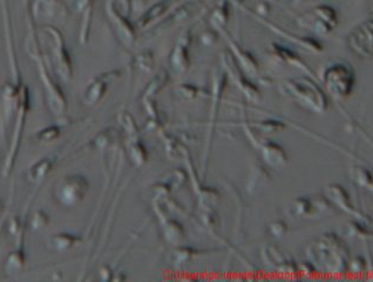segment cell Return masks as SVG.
<instances>
[{"instance_id": "6da1fadb", "label": "cell", "mask_w": 373, "mask_h": 282, "mask_svg": "<svg viewBox=\"0 0 373 282\" xmlns=\"http://www.w3.org/2000/svg\"><path fill=\"white\" fill-rule=\"evenodd\" d=\"M25 50L29 59L36 64L40 80L44 86L45 98L48 108L58 120L64 121L67 113V99L62 86L51 76L48 60L45 58L44 52L40 45L38 31L33 26H27Z\"/></svg>"}, {"instance_id": "7a4b0ae2", "label": "cell", "mask_w": 373, "mask_h": 282, "mask_svg": "<svg viewBox=\"0 0 373 282\" xmlns=\"http://www.w3.org/2000/svg\"><path fill=\"white\" fill-rule=\"evenodd\" d=\"M308 262L316 273L341 275L348 272V247L336 234H324L307 247Z\"/></svg>"}, {"instance_id": "3957f363", "label": "cell", "mask_w": 373, "mask_h": 282, "mask_svg": "<svg viewBox=\"0 0 373 282\" xmlns=\"http://www.w3.org/2000/svg\"><path fill=\"white\" fill-rule=\"evenodd\" d=\"M36 31L48 64L51 62L55 74L64 83H69L72 80L74 67H73L72 55L69 53L62 31L50 24L40 25Z\"/></svg>"}, {"instance_id": "277c9868", "label": "cell", "mask_w": 373, "mask_h": 282, "mask_svg": "<svg viewBox=\"0 0 373 282\" xmlns=\"http://www.w3.org/2000/svg\"><path fill=\"white\" fill-rule=\"evenodd\" d=\"M282 91L300 105L315 113H325L329 108L326 92L311 78L300 77L286 79L281 84Z\"/></svg>"}, {"instance_id": "5b68a950", "label": "cell", "mask_w": 373, "mask_h": 282, "mask_svg": "<svg viewBox=\"0 0 373 282\" xmlns=\"http://www.w3.org/2000/svg\"><path fill=\"white\" fill-rule=\"evenodd\" d=\"M132 0H106V15L123 46L131 48L138 38L136 25L129 19Z\"/></svg>"}, {"instance_id": "8992f818", "label": "cell", "mask_w": 373, "mask_h": 282, "mask_svg": "<svg viewBox=\"0 0 373 282\" xmlns=\"http://www.w3.org/2000/svg\"><path fill=\"white\" fill-rule=\"evenodd\" d=\"M322 83L325 91L332 98L346 99L355 88V71L348 62H334L323 71Z\"/></svg>"}, {"instance_id": "52a82bcc", "label": "cell", "mask_w": 373, "mask_h": 282, "mask_svg": "<svg viewBox=\"0 0 373 282\" xmlns=\"http://www.w3.org/2000/svg\"><path fill=\"white\" fill-rule=\"evenodd\" d=\"M90 186V181L83 174H67L55 186V197L64 207H74L86 198Z\"/></svg>"}, {"instance_id": "ba28073f", "label": "cell", "mask_w": 373, "mask_h": 282, "mask_svg": "<svg viewBox=\"0 0 373 282\" xmlns=\"http://www.w3.org/2000/svg\"><path fill=\"white\" fill-rule=\"evenodd\" d=\"M298 22L312 32L324 36L334 31L338 24L337 12L328 5H319L302 15Z\"/></svg>"}, {"instance_id": "9c48e42d", "label": "cell", "mask_w": 373, "mask_h": 282, "mask_svg": "<svg viewBox=\"0 0 373 282\" xmlns=\"http://www.w3.org/2000/svg\"><path fill=\"white\" fill-rule=\"evenodd\" d=\"M29 15L33 22L40 25H52V22H64L69 18V8L65 0H32Z\"/></svg>"}, {"instance_id": "30bf717a", "label": "cell", "mask_w": 373, "mask_h": 282, "mask_svg": "<svg viewBox=\"0 0 373 282\" xmlns=\"http://www.w3.org/2000/svg\"><path fill=\"white\" fill-rule=\"evenodd\" d=\"M222 64L225 65V70L228 73V77L234 79L236 86L241 90L242 93H244V96L253 103H258L262 96L260 88L239 69L232 53H225L222 55Z\"/></svg>"}, {"instance_id": "8fae6325", "label": "cell", "mask_w": 373, "mask_h": 282, "mask_svg": "<svg viewBox=\"0 0 373 282\" xmlns=\"http://www.w3.org/2000/svg\"><path fill=\"white\" fill-rule=\"evenodd\" d=\"M349 48L359 58H373V20H365L348 36Z\"/></svg>"}, {"instance_id": "7c38bea8", "label": "cell", "mask_w": 373, "mask_h": 282, "mask_svg": "<svg viewBox=\"0 0 373 282\" xmlns=\"http://www.w3.org/2000/svg\"><path fill=\"white\" fill-rule=\"evenodd\" d=\"M120 76H121L120 70L108 71V72L95 76L85 88L84 97H83L85 105L93 106L95 104H98L106 96V93L108 91L109 84L118 79Z\"/></svg>"}, {"instance_id": "4fadbf2b", "label": "cell", "mask_w": 373, "mask_h": 282, "mask_svg": "<svg viewBox=\"0 0 373 282\" xmlns=\"http://www.w3.org/2000/svg\"><path fill=\"white\" fill-rule=\"evenodd\" d=\"M192 43V34L190 29L185 31L176 41L171 53V66L176 73L183 74L189 70Z\"/></svg>"}, {"instance_id": "5bb4252c", "label": "cell", "mask_w": 373, "mask_h": 282, "mask_svg": "<svg viewBox=\"0 0 373 282\" xmlns=\"http://www.w3.org/2000/svg\"><path fill=\"white\" fill-rule=\"evenodd\" d=\"M220 34H223L228 41L232 57L235 58L239 69L249 78L258 77L260 66H258V59L255 58V55L244 50L241 45L237 44L234 39H232V36L227 32V29H222Z\"/></svg>"}, {"instance_id": "9a60e30c", "label": "cell", "mask_w": 373, "mask_h": 282, "mask_svg": "<svg viewBox=\"0 0 373 282\" xmlns=\"http://www.w3.org/2000/svg\"><path fill=\"white\" fill-rule=\"evenodd\" d=\"M256 146L260 147L262 158L270 167L281 169L288 162V154L284 147L281 146L279 143L272 140H265V141H258Z\"/></svg>"}, {"instance_id": "2e32d148", "label": "cell", "mask_w": 373, "mask_h": 282, "mask_svg": "<svg viewBox=\"0 0 373 282\" xmlns=\"http://www.w3.org/2000/svg\"><path fill=\"white\" fill-rule=\"evenodd\" d=\"M74 8H76V12L81 15L79 41L81 44L84 45L90 41L94 0H74Z\"/></svg>"}, {"instance_id": "e0dca14e", "label": "cell", "mask_w": 373, "mask_h": 282, "mask_svg": "<svg viewBox=\"0 0 373 282\" xmlns=\"http://www.w3.org/2000/svg\"><path fill=\"white\" fill-rule=\"evenodd\" d=\"M57 162H58V155H48V157L39 159L27 169V174H26L27 180L34 185H40L51 174Z\"/></svg>"}, {"instance_id": "ac0fdd59", "label": "cell", "mask_w": 373, "mask_h": 282, "mask_svg": "<svg viewBox=\"0 0 373 282\" xmlns=\"http://www.w3.org/2000/svg\"><path fill=\"white\" fill-rule=\"evenodd\" d=\"M176 0H161L160 3L153 5L143 15L139 18L136 22V27L139 29H146L148 26L157 22L159 19L163 18L168 12L175 8Z\"/></svg>"}, {"instance_id": "d6986e66", "label": "cell", "mask_w": 373, "mask_h": 282, "mask_svg": "<svg viewBox=\"0 0 373 282\" xmlns=\"http://www.w3.org/2000/svg\"><path fill=\"white\" fill-rule=\"evenodd\" d=\"M25 241L17 242L5 259L4 271L8 275L19 274L26 266Z\"/></svg>"}, {"instance_id": "ffe728a7", "label": "cell", "mask_w": 373, "mask_h": 282, "mask_svg": "<svg viewBox=\"0 0 373 282\" xmlns=\"http://www.w3.org/2000/svg\"><path fill=\"white\" fill-rule=\"evenodd\" d=\"M290 214L296 218H311L324 211L318 202H314L308 197H300L289 206Z\"/></svg>"}, {"instance_id": "44dd1931", "label": "cell", "mask_w": 373, "mask_h": 282, "mask_svg": "<svg viewBox=\"0 0 373 282\" xmlns=\"http://www.w3.org/2000/svg\"><path fill=\"white\" fill-rule=\"evenodd\" d=\"M84 242V238L81 235L69 233V232H60L53 234L50 239V245L57 252H67L71 249L76 248Z\"/></svg>"}, {"instance_id": "7402d4cb", "label": "cell", "mask_w": 373, "mask_h": 282, "mask_svg": "<svg viewBox=\"0 0 373 282\" xmlns=\"http://www.w3.org/2000/svg\"><path fill=\"white\" fill-rule=\"evenodd\" d=\"M325 199L328 202L337 206L338 209H343L345 212L352 213V205L349 199L348 192L344 187L337 183L329 185L325 187Z\"/></svg>"}, {"instance_id": "603a6c76", "label": "cell", "mask_w": 373, "mask_h": 282, "mask_svg": "<svg viewBox=\"0 0 373 282\" xmlns=\"http://www.w3.org/2000/svg\"><path fill=\"white\" fill-rule=\"evenodd\" d=\"M230 15V0H218L214 11L211 12V25L215 31L221 32L227 29Z\"/></svg>"}, {"instance_id": "cb8c5ba5", "label": "cell", "mask_w": 373, "mask_h": 282, "mask_svg": "<svg viewBox=\"0 0 373 282\" xmlns=\"http://www.w3.org/2000/svg\"><path fill=\"white\" fill-rule=\"evenodd\" d=\"M168 80H169V76H168L166 71H161L159 74L154 76L152 81L149 83L148 86L146 88L143 97H142V101H145V100H154V96L166 86Z\"/></svg>"}, {"instance_id": "d4e9b609", "label": "cell", "mask_w": 373, "mask_h": 282, "mask_svg": "<svg viewBox=\"0 0 373 282\" xmlns=\"http://www.w3.org/2000/svg\"><path fill=\"white\" fill-rule=\"evenodd\" d=\"M128 153L131 157L132 162H134L136 166L145 165L148 159V152L143 143H140V140L136 138H132L129 140V146H128Z\"/></svg>"}, {"instance_id": "484cf974", "label": "cell", "mask_w": 373, "mask_h": 282, "mask_svg": "<svg viewBox=\"0 0 373 282\" xmlns=\"http://www.w3.org/2000/svg\"><path fill=\"white\" fill-rule=\"evenodd\" d=\"M274 53H275L279 59H282L283 62H288L293 66L298 67L305 72H310V71L305 66L304 62H302L301 59L298 58L297 55H295L294 52L290 51L289 48H283L281 45L274 44Z\"/></svg>"}, {"instance_id": "4316f807", "label": "cell", "mask_w": 373, "mask_h": 282, "mask_svg": "<svg viewBox=\"0 0 373 282\" xmlns=\"http://www.w3.org/2000/svg\"><path fill=\"white\" fill-rule=\"evenodd\" d=\"M164 235L168 242L178 246L182 239L185 238V228L176 220H167L164 225Z\"/></svg>"}, {"instance_id": "83f0119b", "label": "cell", "mask_w": 373, "mask_h": 282, "mask_svg": "<svg viewBox=\"0 0 373 282\" xmlns=\"http://www.w3.org/2000/svg\"><path fill=\"white\" fill-rule=\"evenodd\" d=\"M155 65V59L154 55L150 51H142L135 55L134 66L140 72L145 74H150L154 70Z\"/></svg>"}, {"instance_id": "f1b7e54d", "label": "cell", "mask_w": 373, "mask_h": 282, "mask_svg": "<svg viewBox=\"0 0 373 282\" xmlns=\"http://www.w3.org/2000/svg\"><path fill=\"white\" fill-rule=\"evenodd\" d=\"M62 122L60 124L52 125V126H48L45 129H40L39 132H36L34 134V138H36V141L38 143H48L58 139L60 134H62Z\"/></svg>"}, {"instance_id": "f546056e", "label": "cell", "mask_w": 373, "mask_h": 282, "mask_svg": "<svg viewBox=\"0 0 373 282\" xmlns=\"http://www.w3.org/2000/svg\"><path fill=\"white\" fill-rule=\"evenodd\" d=\"M258 127L260 132H277V131H281V129H284V125H283L282 121H276V120H265L258 122V124L255 125Z\"/></svg>"}, {"instance_id": "4dcf8cb0", "label": "cell", "mask_w": 373, "mask_h": 282, "mask_svg": "<svg viewBox=\"0 0 373 282\" xmlns=\"http://www.w3.org/2000/svg\"><path fill=\"white\" fill-rule=\"evenodd\" d=\"M48 223H50V218L44 211L34 212L32 221H31L34 230H43V228L48 227Z\"/></svg>"}, {"instance_id": "1f68e13d", "label": "cell", "mask_w": 373, "mask_h": 282, "mask_svg": "<svg viewBox=\"0 0 373 282\" xmlns=\"http://www.w3.org/2000/svg\"><path fill=\"white\" fill-rule=\"evenodd\" d=\"M178 96L185 99H195L199 94V88L192 84H182L178 90Z\"/></svg>"}, {"instance_id": "d6a6232c", "label": "cell", "mask_w": 373, "mask_h": 282, "mask_svg": "<svg viewBox=\"0 0 373 282\" xmlns=\"http://www.w3.org/2000/svg\"><path fill=\"white\" fill-rule=\"evenodd\" d=\"M269 230H270V233H272L274 237H276V238H281V237L286 234V231H288V227H286V224L284 221L277 220L274 221V223L270 224Z\"/></svg>"}, {"instance_id": "836d02e7", "label": "cell", "mask_w": 373, "mask_h": 282, "mask_svg": "<svg viewBox=\"0 0 373 282\" xmlns=\"http://www.w3.org/2000/svg\"><path fill=\"white\" fill-rule=\"evenodd\" d=\"M11 200H12V193H11V199H10V202H8V205H5L4 202H1L0 200V221L4 220L3 219V216H8V209H10V205H11Z\"/></svg>"}, {"instance_id": "e575fe53", "label": "cell", "mask_w": 373, "mask_h": 282, "mask_svg": "<svg viewBox=\"0 0 373 282\" xmlns=\"http://www.w3.org/2000/svg\"><path fill=\"white\" fill-rule=\"evenodd\" d=\"M139 1H141V0H132V3H133V6H134V8H136V5L139 4Z\"/></svg>"}]
</instances>
